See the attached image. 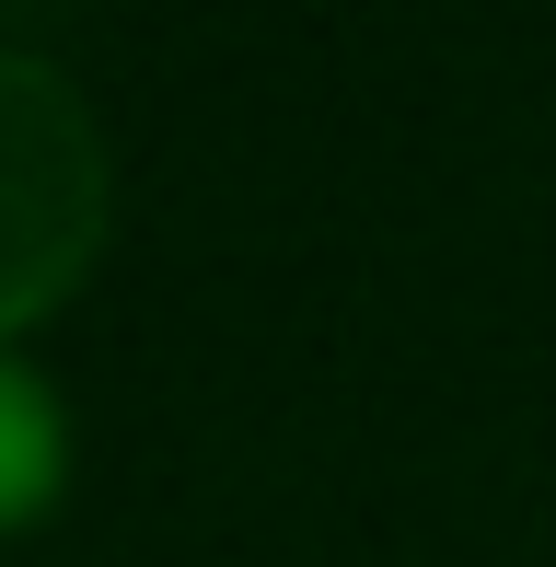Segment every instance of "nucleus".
Listing matches in <instances>:
<instances>
[{"label":"nucleus","mask_w":556,"mask_h":567,"mask_svg":"<svg viewBox=\"0 0 556 567\" xmlns=\"http://www.w3.org/2000/svg\"><path fill=\"white\" fill-rule=\"evenodd\" d=\"M105 255V127L47 59L0 47V337L47 324Z\"/></svg>","instance_id":"obj_1"},{"label":"nucleus","mask_w":556,"mask_h":567,"mask_svg":"<svg viewBox=\"0 0 556 567\" xmlns=\"http://www.w3.org/2000/svg\"><path fill=\"white\" fill-rule=\"evenodd\" d=\"M59 475H70V429H59V394H47V382L23 371L12 348H0V533L47 522Z\"/></svg>","instance_id":"obj_2"}]
</instances>
